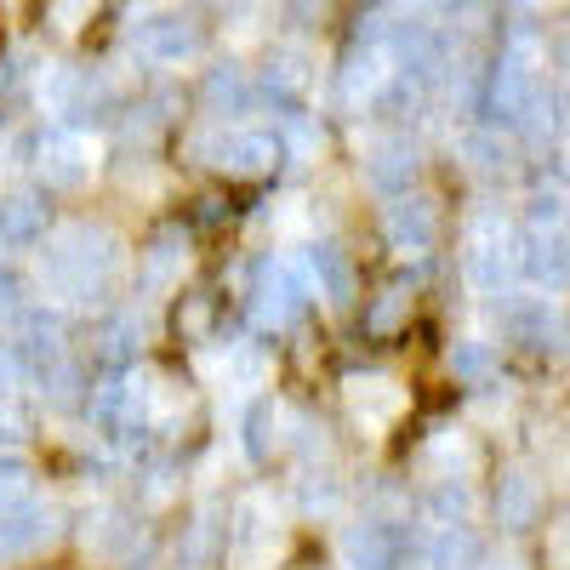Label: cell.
Here are the masks:
<instances>
[{
	"mask_svg": "<svg viewBox=\"0 0 570 570\" xmlns=\"http://www.w3.org/2000/svg\"><path fill=\"white\" fill-rule=\"evenodd\" d=\"M35 383H40V400L46 405H75L80 400V365L75 360H58V365L35 371Z\"/></svg>",
	"mask_w": 570,
	"mask_h": 570,
	"instance_id": "obj_28",
	"label": "cell"
},
{
	"mask_svg": "<svg viewBox=\"0 0 570 570\" xmlns=\"http://www.w3.org/2000/svg\"><path fill=\"white\" fill-rule=\"evenodd\" d=\"M303 274H308V292L325 297L331 308H348L354 303V268H348V257L337 246H325V240L303 246Z\"/></svg>",
	"mask_w": 570,
	"mask_h": 570,
	"instance_id": "obj_17",
	"label": "cell"
},
{
	"mask_svg": "<svg viewBox=\"0 0 570 570\" xmlns=\"http://www.w3.org/2000/svg\"><path fill=\"white\" fill-rule=\"evenodd\" d=\"M23 434H29V416H23L18 394H0V451H12Z\"/></svg>",
	"mask_w": 570,
	"mask_h": 570,
	"instance_id": "obj_33",
	"label": "cell"
},
{
	"mask_svg": "<svg viewBox=\"0 0 570 570\" xmlns=\"http://www.w3.org/2000/svg\"><path fill=\"white\" fill-rule=\"evenodd\" d=\"M200 98H206V109L212 115H234V120H240V115H252L263 98H257V80H252V69H240V63H217V69H206V91H200Z\"/></svg>",
	"mask_w": 570,
	"mask_h": 570,
	"instance_id": "obj_18",
	"label": "cell"
},
{
	"mask_svg": "<svg viewBox=\"0 0 570 570\" xmlns=\"http://www.w3.org/2000/svg\"><path fill=\"white\" fill-rule=\"evenodd\" d=\"M131 46H137V58L142 63H155V69H183V63H195L206 52V35L195 18H183V12H155V18H142L131 29Z\"/></svg>",
	"mask_w": 570,
	"mask_h": 570,
	"instance_id": "obj_9",
	"label": "cell"
},
{
	"mask_svg": "<svg viewBox=\"0 0 570 570\" xmlns=\"http://www.w3.org/2000/svg\"><path fill=\"white\" fill-rule=\"evenodd\" d=\"M126 246L109 223H63L58 234H46L40 252V292L58 308H91L109 297V285L120 279Z\"/></svg>",
	"mask_w": 570,
	"mask_h": 570,
	"instance_id": "obj_1",
	"label": "cell"
},
{
	"mask_svg": "<svg viewBox=\"0 0 570 570\" xmlns=\"http://www.w3.org/2000/svg\"><path fill=\"white\" fill-rule=\"evenodd\" d=\"M531 98H537V40L519 35L513 52H508L502 69H497V109L513 120V115L531 109Z\"/></svg>",
	"mask_w": 570,
	"mask_h": 570,
	"instance_id": "obj_15",
	"label": "cell"
},
{
	"mask_svg": "<svg viewBox=\"0 0 570 570\" xmlns=\"http://www.w3.org/2000/svg\"><path fill=\"white\" fill-rule=\"evenodd\" d=\"M149 383L155 376L109 371L104 383L86 389V416H91V428H98L109 445H137L142 434H149Z\"/></svg>",
	"mask_w": 570,
	"mask_h": 570,
	"instance_id": "obj_2",
	"label": "cell"
},
{
	"mask_svg": "<svg viewBox=\"0 0 570 570\" xmlns=\"http://www.w3.org/2000/svg\"><path fill=\"white\" fill-rule=\"evenodd\" d=\"M171 491H177V468L171 462H155L149 468V485H142V502L160 508V502H171Z\"/></svg>",
	"mask_w": 570,
	"mask_h": 570,
	"instance_id": "obj_36",
	"label": "cell"
},
{
	"mask_svg": "<svg viewBox=\"0 0 570 570\" xmlns=\"http://www.w3.org/2000/svg\"><path fill=\"white\" fill-rule=\"evenodd\" d=\"M343 400H348V411H354V422L365 428V434H389L411 405L400 376H389V371H354L343 383Z\"/></svg>",
	"mask_w": 570,
	"mask_h": 570,
	"instance_id": "obj_12",
	"label": "cell"
},
{
	"mask_svg": "<svg viewBox=\"0 0 570 570\" xmlns=\"http://www.w3.org/2000/svg\"><path fill=\"white\" fill-rule=\"evenodd\" d=\"M285 548V513L268 491H246L240 502L228 508V564L234 570H268Z\"/></svg>",
	"mask_w": 570,
	"mask_h": 570,
	"instance_id": "obj_3",
	"label": "cell"
},
{
	"mask_svg": "<svg viewBox=\"0 0 570 570\" xmlns=\"http://www.w3.org/2000/svg\"><path fill=\"white\" fill-rule=\"evenodd\" d=\"M434 206H428V200H394L389 206V217H383V234H389V246L394 252H428V246H434Z\"/></svg>",
	"mask_w": 570,
	"mask_h": 570,
	"instance_id": "obj_22",
	"label": "cell"
},
{
	"mask_svg": "<svg viewBox=\"0 0 570 570\" xmlns=\"http://www.w3.org/2000/svg\"><path fill=\"white\" fill-rule=\"evenodd\" d=\"M308 303H314V292H308L303 257H268L257 285H252V320L263 331H292Z\"/></svg>",
	"mask_w": 570,
	"mask_h": 570,
	"instance_id": "obj_4",
	"label": "cell"
},
{
	"mask_svg": "<svg viewBox=\"0 0 570 570\" xmlns=\"http://www.w3.org/2000/svg\"><path fill=\"white\" fill-rule=\"evenodd\" d=\"M23 308H29V285H23V274L0 263V325H12Z\"/></svg>",
	"mask_w": 570,
	"mask_h": 570,
	"instance_id": "obj_31",
	"label": "cell"
},
{
	"mask_svg": "<svg viewBox=\"0 0 570 570\" xmlns=\"http://www.w3.org/2000/svg\"><path fill=\"white\" fill-rule=\"evenodd\" d=\"M531 508H537V491L525 480H508L502 485V519H513V525H519V519H531Z\"/></svg>",
	"mask_w": 570,
	"mask_h": 570,
	"instance_id": "obj_35",
	"label": "cell"
},
{
	"mask_svg": "<svg viewBox=\"0 0 570 570\" xmlns=\"http://www.w3.org/2000/svg\"><path fill=\"white\" fill-rule=\"evenodd\" d=\"M46 240V200L18 188V195H0V252H29Z\"/></svg>",
	"mask_w": 570,
	"mask_h": 570,
	"instance_id": "obj_19",
	"label": "cell"
},
{
	"mask_svg": "<svg viewBox=\"0 0 570 570\" xmlns=\"http://www.w3.org/2000/svg\"><path fill=\"white\" fill-rule=\"evenodd\" d=\"M91 12H98V0H46V18H52V29H63V35L91 23Z\"/></svg>",
	"mask_w": 570,
	"mask_h": 570,
	"instance_id": "obj_32",
	"label": "cell"
},
{
	"mask_svg": "<svg viewBox=\"0 0 570 570\" xmlns=\"http://www.w3.org/2000/svg\"><path fill=\"white\" fill-rule=\"evenodd\" d=\"M58 537H63V508L29 497L12 513H0V564H29V559H40L46 548H52Z\"/></svg>",
	"mask_w": 570,
	"mask_h": 570,
	"instance_id": "obj_8",
	"label": "cell"
},
{
	"mask_svg": "<svg viewBox=\"0 0 570 570\" xmlns=\"http://www.w3.org/2000/svg\"><path fill=\"white\" fill-rule=\"evenodd\" d=\"M285 428H292V405H274V400L252 405V411H246V451H252L257 462L274 456V451H285Z\"/></svg>",
	"mask_w": 570,
	"mask_h": 570,
	"instance_id": "obj_24",
	"label": "cell"
},
{
	"mask_svg": "<svg viewBox=\"0 0 570 570\" xmlns=\"http://www.w3.org/2000/svg\"><path fill=\"white\" fill-rule=\"evenodd\" d=\"M35 497V468L18 451H0V513H12L18 502Z\"/></svg>",
	"mask_w": 570,
	"mask_h": 570,
	"instance_id": "obj_27",
	"label": "cell"
},
{
	"mask_svg": "<svg viewBox=\"0 0 570 570\" xmlns=\"http://www.w3.org/2000/svg\"><path fill=\"white\" fill-rule=\"evenodd\" d=\"M137 348H142V320H137V308H120V314H109V320L98 325V360H104L109 371H131Z\"/></svg>",
	"mask_w": 570,
	"mask_h": 570,
	"instance_id": "obj_23",
	"label": "cell"
},
{
	"mask_svg": "<svg viewBox=\"0 0 570 570\" xmlns=\"http://www.w3.org/2000/svg\"><path fill=\"white\" fill-rule=\"evenodd\" d=\"M223 542H228V508L223 502H200L195 519H188V559L206 564V559L223 553Z\"/></svg>",
	"mask_w": 570,
	"mask_h": 570,
	"instance_id": "obj_25",
	"label": "cell"
},
{
	"mask_svg": "<svg viewBox=\"0 0 570 570\" xmlns=\"http://www.w3.org/2000/svg\"><path fill=\"white\" fill-rule=\"evenodd\" d=\"M279 149H285V160L292 166H314L320 155H325V131H320V120L314 115H285V126H279Z\"/></svg>",
	"mask_w": 570,
	"mask_h": 570,
	"instance_id": "obj_26",
	"label": "cell"
},
{
	"mask_svg": "<svg viewBox=\"0 0 570 570\" xmlns=\"http://www.w3.org/2000/svg\"><path fill=\"white\" fill-rule=\"evenodd\" d=\"M0 149H7V126H0Z\"/></svg>",
	"mask_w": 570,
	"mask_h": 570,
	"instance_id": "obj_39",
	"label": "cell"
},
{
	"mask_svg": "<svg viewBox=\"0 0 570 570\" xmlns=\"http://www.w3.org/2000/svg\"><path fill=\"white\" fill-rule=\"evenodd\" d=\"M12 325H18V331H12V343H18L29 376L46 371V365H58V360H69V343H63V308H23Z\"/></svg>",
	"mask_w": 570,
	"mask_h": 570,
	"instance_id": "obj_14",
	"label": "cell"
},
{
	"mask_svg": "<svg viewBox=\"0 0 570 570\" xmlns=\"http://www.w3.org/2000/svg\"><path fill=\"white\" fill-rule=\"evenodd\" d=\"M337 508H343V485L331 480V473H314V468H308V473H303V513L320 519V513H337Z\"/></svg>",
	"mask_w": 570,
	"mask_h": 570,
	"instance_id": "obj_30",
	"label": "cell"
},
{
	"mask_svg": "<svg viewBox=\"0 0 570 570\" xmlns=\"http://www.w3.org/2000/svg\"><path fill=\"white\" fill-rule=\"evenodd\" d=\"M200 376H217L234 394H257L274 376V354L263 343H223L217 354H200Z\"/></svg>",
	"mask_w": 570,
	"mask_h": 570,
	"instance_id": "obj_13",
	"label": "cell"
},
{
	"mask_svg": "<svg viewBox=\"0 0 570 570\" xmlns=\"http://www.w3.org/2000/svg\"><path fill=\"white\" fill-rule=\"evenodd\" d=\"M206 325H212V303H206V297H195V303H188V314H183V337L206 343Z\"/></svg>",
	"mask_w": 570,
	"mask_h": 570,
	"instance_id": "obj_37",
	"label": "cell"
},
{
	"mask_svg": "<svg viewBox=\"0 0 570 570\" xmlns=\"http://www.w3.org/2000/svg\"><path fill=\"white\" fill-rule=\"evenodd\" d=\"M137 537H142V525H137L131 513H120V508H104L98 519H86V553H91V559L120 564V559H131Z\"/></svg>",
	"mask_w": 570,
	"mask_h": 570,
	"instance_id": "obj_21",
	"label": "cell"
},
{
	"mask_svg": "<svg viewBox=\"0 0 570 570\" xmlns=\"http://www.w3.org/2000/svg\"><path fill=\"white\" fill-rule=\"evenodd\" d=\"M416 177V149L405 137H376L365 149V183L383 188V195H400V188Z\"/></svg>",
	"mask_w": 570,
	"mask_h": 570,
	"instance_id": "obj_20",
	"label": "cell"
},
{
	"mask_svg": "<svg viewBox=\"0 0 570 570\" xmlns=\"http://www.w3.org/2000/svg\"><path fill=\"white\" fill-rule=\"evenodd\" d=\"M314 75H320V58H314V46L308 40H279L274 52H268V69L257 80V98L274 104L279 115H297L303 98L314 91Z\"/></svg>",
	"mask_w": 570,
	"mask_h": 570,
	"instance_id": "obj_7",
	"label": "cell"
},
{
	"mask_svg": "<svg viewBox=\"0 0 570 570\" xmlns=\"http://www.w3.org/2000/svg\"><path fill=\"white\" fill-rule=\"evenodd\" d=\"M400 553H405V537L389 525V519H360L343 542V559L348 570H400Z\"/></svg>",
	"mask_w": 570,
	"mask_h": 570,
	"instance_id": "obj_16",
	"label": "cell"
},
{
	"mask_svg": "<svg viewBox=\"0 0 570 570\" xmlns=\"http://www.w3.org/2000/svg\"><path fill=\"white\" fill-rule=\"evenodd\" d=\"M40 104L58 115V126H80V120H98L115 104V86L104 69H52L40 80Z\"/></svg>",
	"mask_w": 570,
	"mask_h": 570,
	"instance_id": "obj_6",
	"label": "cell"
},
{
	"mask_svg": "<svg viewBox=\"0 0 570 570\" xmlns=\"http://www.w3.org/2000/svg\"><path fill=\"white\" fill-rule=\"evenodd\" d=\"M394 7H416V0H394Z\"/></svg>",
	"mask_w": 570,
	"mask_h": 570,
	"instance_id": "obj_40",
	"label": "cell"
},
{
	"mask_svg": "<svg viewBox=\"0 0 570 570\" xmlns=\"http://www.w3.org/2000/svg\"><path fill=\"white\" fill-rule=\"evenodd\" d=\"M405 314H411V292H405V285H389V292H383V297L371 303L365 325L376 331V337H389V331H394V325H400Z\"/></svg>",
	"mask_w": 570,
	"mask_h": 570,
	"instance_id": "obj_29",
	"label": "cell"
},
{
	"mask_svg": "<svg viewBox=\"0 0 570 570\" xmlns=\"http://www.w3.org/2000/svg\"><path fill=\"white\" fill-rule=\"evenodd\" d=\"M285 160L279 149V126H217L212 142V166H223L228 177H263Z\"/></svg>",
	"mask_w": 570,
	"mask_h": 570,
	"instance_id": "obj_10",
	"label": "cell"
},
{
	"mask_svg": "<svg viewBox=\"0 0 570 570\" xmlns=\"http://www.w3.org/2000/svg\"><path fill=\"white\" fill-rule=\"evenodd\" d=\"M223 7H240V0H223Z\"/></svg>",
	"mask_w": 570,
	"mask_h": 570,
	"instance_id": "obj_41",
	"label": "cell"
},
{
	"mask_svg": "<svg viewBox=\"0 0 570 570\" xmlns=\"http://www.w3.org/2000/svg\"><path fill=\"white\" fill-rule=\"evenodd\" d=\"M23 376H29V365H23L18 343L7 337V343H0V394H18V389H23Z\"/></svg>",
	"mask_w": 570,
	"mask_h": 570,
	"instance_id": "obj_34",
	"label": "cell"
},
{
	"mask_svg": "<svg viewBox=\"0 0 570 570\" xmlns=\"http://www.w3.org/2000/svg\"><path fill=\"white\" fill-rule=\"evenodd\" d=\"M188 234L177 228V223H166V228H155L149 240H142V252H137V292L142 297H171L177 285H183V274H188Z\"/></svg>",
	"mask_w": 570,
	"mask_h": 570,
	"instance_id": "obj_11",
	"label": "cell"
},
{
	"mask_svg": "<svg viewBox=\"0 0 570 570\" xmlns=\"http://www.w3.org/2000/svg\"><path fill=\"white\" fill-rule=\"evenodd\" d=\"M35 171H40L46 188L75 195V188H86L91 171H98V142H91L80 126H46L40 142H35Z\"/></svg>",
	"mask_w": 570,
	"mask_h": 570,
	"instance_id": "obj_5",
	"label": "cell"
},
{
	"mask_svg": "<svg viewBox=\"0 0 570 570\" xmlns=\"http://www.w3.org/2000/svg\"><path fill=\"white\" fill-rule=\"evenodd\" d=\"M285 12H292V23H320L325 18V0H285Z\"/></svg>",
	"mask_w": 570,
	"mask_h": 570,
	"instance_id": "obj_38",
	"label": "cell"
}]
</instances>
